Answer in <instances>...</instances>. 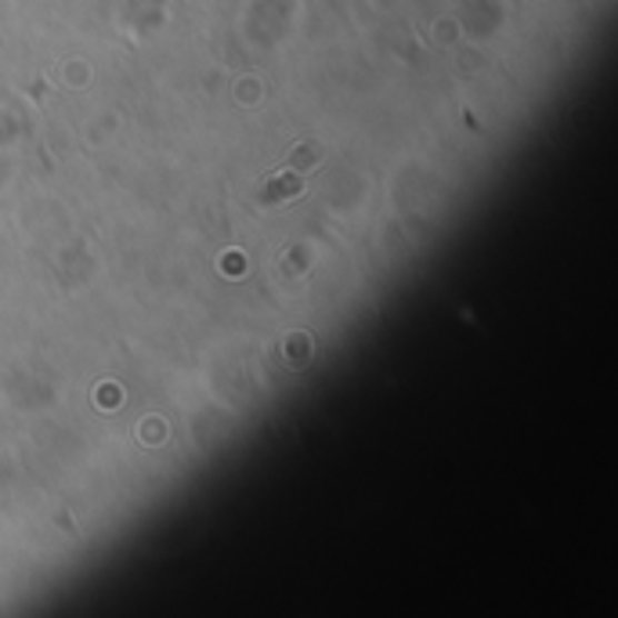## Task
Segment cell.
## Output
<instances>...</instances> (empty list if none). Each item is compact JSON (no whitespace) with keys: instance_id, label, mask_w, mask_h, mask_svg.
<instances>
[{"instance_id":"cell-1","label":"cell","mask_w":618,"mask_h":618,"mask_svg":"<svg viewBox=\"0 0 618 618\" xmlns=\"http://www.w3.org/2000/svg\"><path fill=\"white\" fill-rule=\"evenodd\" d=\"M300 192H305V181H300L297 175H279L261 189V203L282 207V203H290V199H297Z\"/></svg>"}]
</instances>
